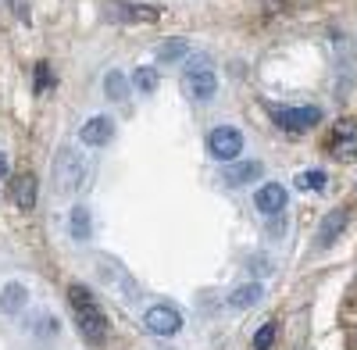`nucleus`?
I'll use <instances>...</instances> for the list:
<instances>
[{
    "mask_svg": "<svg viewBox=\"0 0 357 350\" xmlns=\"http://www.w3.org/2000/svg\"><path fill=\"white\" fill-rule=\"evenodd\" d=\"M254 208L261 211V215H282L286 211V186H279V183H268V186H261L257 190V197H254Z\"/></svg>",
    "mask_w": 357,
    "mask_h": 350,
    "instance_id": "6e6552de",
    "label": "nucleus"
},
{
    "mask_svg": "<svg viewBox=\"0 0 357 350\" xmlns=\"http://www.w3.org/2000/svg\"><path fill=\"white\" fill-rule=\"evenodd\" d=\"M261 175H264V165H261V161H240V165H229V168H225V186L240 190V186H247L250 179H261Z\"/></svg>",
    "mask_w": 357,
    "mask_h": 350,
    "instance_id": "9b49d317",
    "label": "nucleus"
},
{
    "mask_svg": "<svg viewBox=\"0 0 357 350\" xmlns=\"http://www.w3.org/2000/svg\"><path fill=\"white\" fill-rule=\"evenodd\" d=\"M186 50H190V43H186V40H175V43L158 47V57H161V61H178V57H183Z\"/></svg>",
    "mask_w": 357,
    "mask_h": 350,
    "instance_id": "412c9836",
    "label": "nucleus"
},
{
    "mask_svg": "<svg viewBox=\"0 0 357 350\" xmlns=\"http://www.w3.org/2000/svg\"><path fill=\"white\" fill-rule=\"evenodd\" d=\"M50 86H54V75H50L47 61H40V65H36V93H47Z\"/></svg>",
    "mask_w": 357,
    "mask_h": 350,
    "instance_id": "4be33fe9",
    "label": "nucleus"
},
{
    "mask_svg": "<svg viewBox=\"0 0 357 350\" xmlns=\"http://www.w3.org/2000/svg\"><path fill=\"white\" fill-rule=\"evenodd\" d=\"M25 304H29V289L22 282H8L4 289H0V311L4 314H18Z\"/></svg>",
    "mask_w": 357,
    "mask_h": 350,
    "instance_id": "ddd939ff",
    "label": "nucleus"
},
{
    "mask_svg": "<svg viewBox=\"0 0 357 350\" xmlns=\"http://www.w3.org/2000/svg\"><path fill=\"white\" fill-rule=\"evenodd\" d=\"M275 122L289 132H304V129H314L321 122V107H272Z\"/></svg>",
    "mask_w": 357,
    "mask_h": 350,
    "instance_id": "39448f33",
    "label": "nucleus"
},
{
    "mask_svg": "<svg viewBox=\"0 0 357 350\" xmlns=\"http://www.w3.org/2000/svg\"><path fill=\"white\" fill-rule=\"evenodd\" d=\"M89 229H93V222H89V211L82 208V204H79V208H72V236H75V240H86Z\"/></svg>",
    "mask_w": 357,
    "mask_h": 350,
    "instance_id": "a211bd4d",
    "label": "nucleus"
},
{
    "mask_svg": "<svg viewBox=\"0 0 357 350\" xmlns=\"http://www.w3.org/2000/svg\"><path fill=\"white\" fill-rule=\"evenodd\" d=\"M329 151H333V158H340V161H354V158H357V125H354V122H340V125H336Z\"/></svg>",
    "mask_w": 357,
    "mask_h": 350,
    "instance_id": "0eeeda50",
    "label": "nucleus"
},
{
    "mask_svg": "<svg viewBox=\"0 0 357 350\" xmlns=\"http://www.w3.org/2000/svg\"><path fill=\"white\" fill-rule=\"evenodd\" d=\"M207 151H211L215 161H236L243 151V132L232 129V125H218L207 136Z\"/></svg>",
    "mask_w": 357,
    "mask_h": 350,
    "instance_id": "7ed1b4c3",
    "label": "nucleus"
},
{
    "mask_svg": "<svg viewBox=\"0 0 357 350\" xmlns=\"http://www.w3.org/2000/svg\"><path fill=\"white\" fill-rule=\"evenodd\" d=\"M68 304L75 311V322H79V333L89 347H104L107 343V318L97 304V297L89 294L86 286H72L68 289Z\"/></svg>",
    "mask_w": 357,
    "mask_h": 350,
    "instance_id": "f257e3e1",
    "label": "nucleus"
},
{
    "mask_svg": "<svg viewBox=\"0 0 357 350\" xmlns=\"http://www.w3.org/2000/svg\"><path fill=\"white\" fill-rule=\"evenodd\" d=\"M143 329L154 333V336H175L183 329V314L172 304H154V307L143 311Z\"/></svg>",
    "mask_w": 357,
    "mask_h": 350,
    "instance_id": "20e7f679",
    "label": "nucleus"
},
{
    "mask_svg": "<svg viewBox=\"0 0 357 350\" xmlns=\"http://www.w3.org/2000/svg\"><path fill=\"white\" fill-rule=\"evenodd\" d=\"M343 229H347V211H329L318 229V247H333L343 236Z\"/></svg>",
    "mask_w": 357,
    "mask_h": 350,
    "instance_id": "f8f14e48",
    "label": "nucleus"
},
{
    "mask_svg": "<svg viewBox=\"0 0 357 350\" xmlns=\"http://www.w3.org/2000/svg\"><path fill=\"white\" fill-rule=\"evenodd\" d=\"M183 93L190 100H211L218 93V79L211 68H200V72H186L183 75Z\"/></svg>",
    "mask_w": 357,
    "mask_h": 350,
    "instance_id": "423d86ee",
    "label": "nucleus"
},
{
    "mask_svg": "<svg viewBox=\"0 0 357 350\" xmlns=\"http://www.w3.org/2000/svg\"><path fill=\"white\" fill-rule=\"evenodd\" d=\"M111 136H114V122L107 119V114H97V119H89L79 129V139L86 143V147H104V143H111Z\"/></svg>",
    "mask_w": 357,
    "mask_h": 350,
    "instance_id": "1a4fd4ad",
    "label": "nucleus"
},
{
    "mask_svg": "<svg viewBox=\"0 0 357 350\" xmlns=\"http://www.w3.org/2000/svg\"><path fill=\"white\" fill-rule=\"evenodd\" d=\"M82 179H86V165H82V158H79V151H61L54 158V190L57 193H75L79 186H82Z\"/></svg>",
    "mask_w": 357,
    "mask_h": 350,
    "instance_id": "f03ea898",
    "label": "nucleus"
},
{
    "mask_svg": "<svg viewBox=\"0 0 357 350\" xmlns=\"http://www.w3.org/2000/svg\"><path fill=\"white\" fill-rule=\"evenodd\" d=\"M104 93H107L111 100H126V97H129V79L118 72V68L107 72V75H104Z\"/></svg>",
    "mask_w": 357,
    "mask_h": 350,
    "instance_id": "dca6fc26",
    "label": "nucleus"
},
{
    "mask_svg": "<svg viewBox=\"0 0 357 350\" xmlns=\"http://www.w3.org/2000/svg\"><path fill=\"white\" fill-rule=\"evenodd\" d=\"M111 18H122V22H154L158 15L154 11H139L136 4H122V0H114V4H111Z\"/></svg>",
    "mask_w": 357,
    "mask_h": 350,
    "instance_id": "2eb2a0df",
    "label": "nucleus"
},
{
    "mask_svg": "<svg viewBox=\"0 0 357 350\" xmlns=\"http://www.w3.org/2000/svg\"><path fill=\"white\" fill-rule=\"evenodd\" d=\"M261 297H264L261 282H250V286H240V289H236V294H229V307L243 311V307H254V304H257Z\"/></svg>",
    "mask_w": 357,
    "mask_h": 350,
    "instance_id": "4468645a",
    "label": "nucleus"
},
{
    "mask_svg": "<svg viewBox=\"0 0 357 350\" xmlns=\"http://www.w3.org/2000/svg\"><path fill=\"white\" fill-rule=\"evenodd\" d=\"M11 200H15V208H22V211L36 208V175L33 172H22V175L11 179Z\"/></svg>",
    "mask_w": 357,
    "mask_h": 350,
    "instance_id": "9d476101",
    "label": "nucleus"
},
{
    "mask_svg": "<svg viewBox=\"0 0 357 350\" xmlns=\"http://www.w3.org/2000/svg\"><path fill=\"white\" fill-rule=\"evenodd\" d=\"M158 82H161L158 68H136V72H132V86H136L139 93H154Z\"/></svg>",
    "mask_w": 357,
    "mask_h": 350,
    "instance_id": "f3484780",
    "label": "nucleus"
},
{
    "mask_svg": "<svg viewBox=\"0 0 357 350\" xmlns=\"http://www.w3.org/2000/svg\"><path fill=\"white\" fill-rule=\"evenodd\" d=\"M0 179H8V154L0 151Z\"/></svg>",
    "mask_w": 357,
    "mask_h": 350,
    "instance_id": "5701e85b",
    "label": "nucleus"
},
{
    "mask_svg": "<svg viewBox=\"0 0 357 350\" xmlns=\"http://www.w3.org/2000/svg\"><path fill=\"white\" fill-rule=\"evenodd\" d=\"M272 343H275V322H264L254 333V350H272Z\"/></svg>",
    "mask_w": 357,
    "mask_h": 350,
    "instance_id": "aec40b11",
    "label": "nucleus"
},
{
    "mask_svg": "<svg viewBox=\"0 0 357 350\" xmlns=\"http://www.w3.org/2000/svg\"><path fill=\"white\" fill-rule=\"evenodd\" d=\"M325 179H329V175H325L321 168H311V172L296 175V186L301 190H325Z\"/></svg>",
    "mask_w": 357,
    "mask_h": 350,
    "instance_id": "6ab92c4d",
    "label": "nucleus"
}]
</instances>
